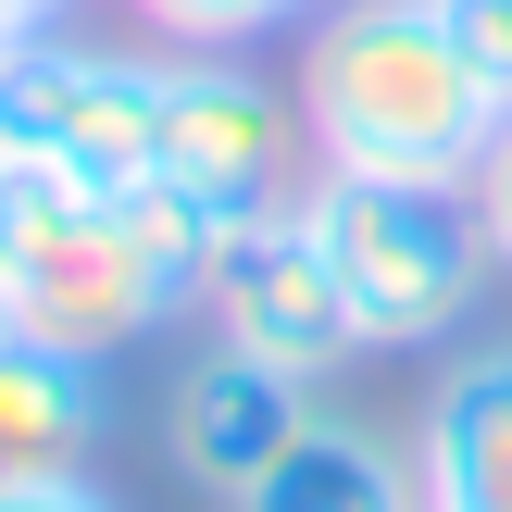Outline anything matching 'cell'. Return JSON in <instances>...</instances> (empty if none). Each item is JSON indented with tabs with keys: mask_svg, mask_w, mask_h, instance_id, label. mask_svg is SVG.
Listing matches in <instances>:
<instances>
[{
	"mask_svg": "<svg viewBox=\"0 0 512 512\" xmlns=\"http://www.w3.org/2000/svg\"><path fill=\"white\" fill-rule=\"evenodd\" d=\"M438 25L463 38V63L488 75V88L512 100V0H438Z\"/></svg>",
	"mask_w": 512,
	"mask_h": 512,
	"instance_id": "obj_11",
	"label": "cell"
},
{
	"mask_svg": "<svg viewBox=\"0 0 512 512\" xmlns=\"http://www.w3.org/2000/svg\"><path fill=\"white\" fill-rule=\"evenodd\" d=\"M238 512H425V475H413V450H388L375 425L313 413V425L238 488Z\"/></svg>",
	"mask_w": 512,
	"mask_h": 512,
	"instance_id": "obj_8",
	"label": "cell"
},
{
	"mask_svg": "<svg viewBox=\"0 0 512 512\" xmlns=\"http://www.w3.org/2000/svg\"><path fill=\"white\" fill-rule=\"evenodd\" d=\"M300 13H325V0H138V25L175 38V50H250L275 25H300Z\"/></svg>",
	"mask_w": 512,
	"mask_h": 512,
	"instance_id": "obj_10",
	"label": "cell"
},
{
	"mask_svg": "<svg viewBox=\"0 0 512 512\" xmlns=\"http://www.w3.org/2000/svg\"><path fill=\"white\" fill-rule=\"evenodd\" d=\"M475 225H488V250L512 263V125L488 138V163H475Z\"/></svg>",
	"mask_w": 512,
	"mask_h": 512,
	"instance_id": "obj_12",
	"label": "cell"
},
{
	"mask_svg": "<svg viewBox=\"0 0 512 512\" xmlns=\"http://www.w3.org/2000/svg\"><path fill=\"white\" fill-rule=\"evenodd\" d=\"M0 512H113V500L88 475H25V488H0Z\"/></svg>",
	"mask_w": 512,
	"mask_h": 512,
	"instance_id": "obj_13",
	"label": "cell"
},
{
	"mask_svg": "<svg viewBox=\"0 0 512 512\" xmlns=\"http://www.w3.org/2000/svg\"><path fill=\"white\" fill-rule=\"evenodd\" d=\"M100 438V363H63L38 338H0V488L75 475Z\"/></svg>",
	"mask_w": 512,
	"mask_h": 512,
	"instance_id": "obj_9",
	"label": "cell"
},
{
	"mask_svg": "<svg viewBox=\"0 0 512 512\" xmlns=\"http://www.w3.org/2000/svg\"><path fill=\"white\" fill-rule=\"evenodd\" d=\"M200 300H213L225 350H250V363L300 375V388H325L338 363H363L350 288H338V263H325V238L300 225V200H288V213H263V225H225L213 288H200Z\"/></svg>",
	"mask_w": 512,
	"mask_h": 512,
	"instance_id": "obj_5",
	"label": "cell"
},
{
	"mask_svg": "<svg viewBox=\"0 0 512 512\" xmlns=\"http://www.w3.org/2000/svg\"><path fill=\"white\" fill-rule=\"evenodd\" d=\"M300 150H313L300 100H275L250 63H225V50L163 63V150H150V188H175L188 213H213V225L288 213V200H300L288 188Z\"/></svg>",
	"mask_w": 512,
	"mask_h": 512,
	"instance_id": "obj_4",
	"label": "cell"
},
{
	"mask_svg": "<svg viewBox=\"0 0 512 512\" xmlns=\"http://www.w3.org/2000/svg\"><path fill=\"white\" fill-rule=\"evenodd\" d=\"M63 13H75V0H0V38H50Z\"/></svg>",
	"mask_w": 512,
	"mask_h": 512,
	"instance_id": "obj_14",
	"label": "cell"
},
{
	"mask_svg": "<svg viewBox=\"0 0 512 512\" xmlns=\"http://www.w3.org/2000/svg\"><path fill=\"white\" fill-rule=\"evenodd\" d=\"M163 150V63L138 50H88V38H0V163H50L88 200L150 188Z\"/></svg>",
	"mask_w": 512,
	"mask_h": 512,
	"instance_id": "obj_3",
	"label": "cell"
},
{
	"mask_svg": "<svg viewBox=\"0 0 512 512\" xmlns=\"http://www.w3.org/2000/svg\"><path fill=\"white\" fill-rule=\"evenodd\" d=\"M413 475H425V512H512V350H475L438 375Z\"/></svg>",
	"mask_w": 512,
	"mask_h": 512,
	"instance_id": "obj_7",
	"label": "cell"
},
{
	"mask_svg": "<svg viewBox=\"0 0 512 512\" xmlns=\"http://www.w3.org/2000/svg\"><path fill=\"white\" fill-rule=\"evenodd\" d=\"M300 225L325 238L350 288V325L363 350H438L475 325V288H488V225H475V188H413V175H325L300 188Z\"/></svg>",
	"mask_w": 512,
	"mask_h": 512,
	"instance_id": "obj_2",
	"label": "cell"
},
{
	"mask_svg": "<svg viewBox=\"0 0 512 512\" xmlns=\"http://www.w3.org/2000/svg\"><path fill=\"white\" fill-rule=\"evenodd\" d=\"M300 125L325 175H413V188H475L512 100L463 63L438 0H325L300 50Z\"/></svg>",
	"mask_w": 512,
	"mask_h": 512,
	"instance_id": "obj_1",
	"label": "cell"
},
{
	"mask_svg": "<svg viewBox=\"0 0 512 512\" xmlns=\"http://www.w3.org/2000/svg\"><path fill=\"white\" fill-rule=\"evenodd\" d=\"M313 425V388L300 375H275V363H250V350H213V363L175 388V413H163V438H175V463L200 475L213 500H238L250 475L275 463V450Z\"/></svg>",
	"mask_w": 512,
	"mask_h": 512,
	"instance_id": "obj_6",
	"label": "cell"
},
{
	"mask_svg": "<svg viewBox=\"0 0 512 512\" xmlns=\"http://www.w3.org/2000/svg\"><path fill=\"white\" fill-rule=\"evenodd\" d=\"M0 338H13V300H0Z\"/></svg>",
	"mask_w": 512,
	"mask_h": 512,
	"instance_id": "obj_15",
	"label": "cell"
}]
</instances>
